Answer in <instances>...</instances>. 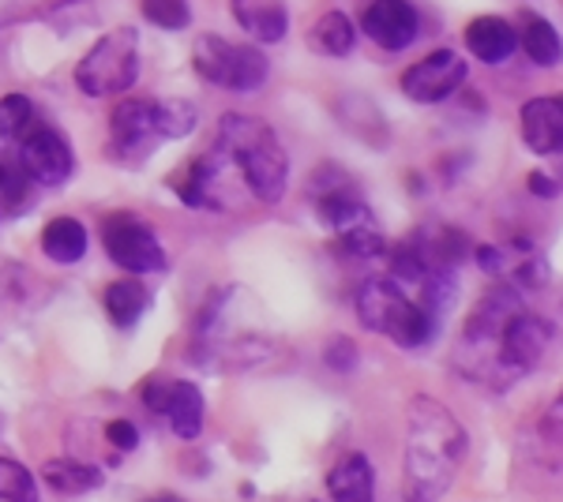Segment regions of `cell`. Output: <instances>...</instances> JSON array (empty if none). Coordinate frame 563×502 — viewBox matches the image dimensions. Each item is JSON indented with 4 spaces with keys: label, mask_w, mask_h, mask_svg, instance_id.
Wrapping results in <instances>:
<instances>
[{
    "label": "cell",
    "mask_w": 563,
    "mask_h": 502,
    "mask_svg": "<svg viewBox=\"0 0 563 502\" xmlns=\"http://www.w3.org/2000/svg\"><path fill=\"white\" fill-rule=\"evenodd\" d=\"M552 323L522 304L511 281H496L462 326L451 364L462 379L488 390H507L530 376L552 345Z\"/></svg>",
    "instance_id": "1"
},
{
    "label": "cell",
    "mask_w": 563,
    "mask_h": 502,
    "mask_svg": "<svg viewBox=\"0 0 563 502\" xmlns=\"http://www.w3.org/2000/svg\"><path fill=\"white\" fill-rule=\"evenodd\" d=\"M470 450L462 420L432 394H417L406 405V461L402 502H440L455 483Z\"/></svg>",
    "instance_id": "2"
},
{
    "label": "cell",
    "mask_w": 563,
    "mask_h": 502,
    "mask_svg": "<svg viewBox=\"0 0 563 502\" xmlns=\"http://www.w3.org/2000/svg\"><path fill=\"white\" fill-rule=\"evenodd\" d=\"M214 150L230 161L241 188L256 203L275 207L289 188V154L278 143L275 127L249 113H225L218 121Z\"/></svg>",
    "instance_id": "3"
},
{
    "label": "cell",
    "mask_w": 563,
    "mask_h": 502,
    "mask_svg": "<svg viewBox=\"0 0 563 502\" xmlns=\"http://www.w3.org/2000/svg\"><path fill=\"white\" fill-rule=\"evenodd\" d=\"M196 105L180 98H132L109 116V154L124 166H143L162 143L196 132Z\"/></svg>",
    "instance_id": "4"
},
{
    "label": "cell",
    "mask_w": 563,
    "mask_h": 502,
    "mask_svg": "<svg viewBox=\"0 0 563 502\" xmlns=\"http://www.w3.org/2000/svg\"><path fill=\"white\" fill-rule=\"evenodd\" d=\"M357 319L368 331L390 337L398 349H424L440 334L443 312L395 278H368L357 293Z\"/></svg>",
    "instance_id": "5"
},
{
    "label": "cell",
    "mask_w": 563,
    "mask_h": 502,
    "mask_svg": "<svg viewBox=\"0 0 563 502\" xmlns=\"http://www.w3.org/2000/svg\"><path fill=\"white\" fill-rule=\"evenodd\" d=\"M140 79V34L135 26H117L90 45L76 64V87L87 98H121Z\"/></svg>",
    "instance_id": "6"
},
{
    "label": "cell",
    "mask_w": 563,
    "mask_h": 502,
    "mask_svg": "<svg viewBox=\"0 0 563 502\" xmlns=\"http://www.w3.org/2000/svg\"><path fill=\"white\" fill-rule=\"evenodd\" d=\"M192 64L207 83L233 90V94H252L271 76V64L260 45L225 42L222 34H199L192 45Z\"/></svg>",
    "instance_id": "7"
},
{
    "label": "cell",
    "mask_w": 563,
    "mask_h": 502,
    "mask_svg": "<svg viewBox=\"0 0 563 502\" xmlns=\"http://www.w3.org/2000/svg\"><path fill=\"white\" fill-rule=\"evenodd\" d=\"M308 199H312L320 222L334 236L376 225V214H372L365 207V199H361L357 180H353L346 169L334 166V161H327V166L312 172V180H308Z\"/></svg>",
    "instance_id": "8"
},
{
    "label": "cell",
    "mask_w": 563,
    "mask_h": 502,
    "mask_svg": "<svg viewBox=\"0 0 563 502\" xmlns=\"http://www.w3.org/2000/svg\"><path fill=\"white\" fill-rule=\"evenodd\" d=\"M102 244H106L109 259L129 274L166 270L162 241L151 233V225H143V217H135V214H109L102 222Z\"/></svg>",
    "instance_id": "9"
},
{
    "label": "cell",
    "mask_w": 563,
    "mask_h": 502,
    "mask_svg": "<svg viewBox=\"0 0 563 502\" xmlns=\"http://www.w3.org/2000/svg\"><path fill=\"white\" fill-rule=\"evenodd\" d=\"M466 76H470V68H466V60H462V53L435 49L402 71V94L417 105H440L459 94Z\"/></svg>",
    "instance_id": "10"
},
{
    "label": "cell",
    "mask_w": 563,
    "mask_h": 502,
    "mask_svg": "<svg viewBox=\"0 0 563 502\" xmlns=\"http://www.w3.org/2000/svg\"><path fill=\"white\" fill-rule=\"evenodd\" d=\"M143 405L151 409L154 416L169 420L177 439H199L203 432V390L188 379H151L143 387Z\"/></svg>",
    "instance_id": "11"
},
{
    "label": "cell",
    "mask_w": 563,
    "mask_h": 502,
    "mask_svg": "<svg viewBox=\"0 0 563 502\" xmlns=\"http://www.w3.org/2000/svg\"><path fill=\"white\" fill-rule=\"evenodd\" d=\"M361 34L368 42H376L387 53H402L410 49L421 34V12L410 0H372L361 12Z\"/></svg>",
    "instance_id": "12"
},
{
    "label": "cell",
    "mask_w": 563,
    "mask_h": 502,
    "mask_svg": "<svg viewBox=\"0 0 563 502\" xmlns=\"http://www.w3.org/2000/svg\"><path fill=\"white\" fill-rule=\"evenodd\" d=\"M20 166L26 169V177L38 180L45 188H60L76 169V154H71V143L57 127H34L26 132L23 147H20Z\"/></svg>",
    "instance_id": "13"
},
{
    "label": "cell",
    "mask_w": 563,
    "mask_h": 502,
    "mask_svg": "<svg viewBox=\"0 0 563 502\" xmlns=\"http://www.w3.org/2000/svg\"><path fill=\"white\" fill-rule=\"evenodd\" d=\"M522 143L538 158L563 154V94H538L519 113Z\"/></svg>",
    "instance_id": "14"
},
{
    "label": "cell",
    "mask_w": 563,
    "mask_h": 502,
    "mask_svg": "<svg viewBox=\"0 0 563 502\" xmlns=\"http://www.w3.org/2000/svg\"><path fill=\"white\" fill-rule=\"evenodd\" d=\"M233 20L252 42L275 45L289 31V4L286 0H230Z\"/></svg>",
    "instance_id": "15"
},
{
    "label": "cell",
    "mask_w": 563,
    "mask_h": 502,
    "mask_svg": "<svg viewBox=\"0 0 563 502\" xmlns=\"http://www.w3.org/2000/svg\"><path fill=\"white\" fill-rule=\"evenodd\" d=\"M466 49L481 64H507L519 53V31L499 15H477L466 26Z\"/></svg>",
    "instance_id": "16"
},
{
    "label": "cell",
    "mask_w": 563,
    "mask_h": 502,
    "mask_svg": "<svg viewBox=\"0 0 563 502\" xmlns=\"http://www.w3.org/2000/svg\"><path fill=\"white\" fill-rule=\"evenodd\" d=\"M331 502H376V472L365 454H342L327 472Z\"/></svg>",
    "instance_id": "17"
},
{
    "label": "cell",
    "mask_w": 563,
    "mask_h": 502,
    "mask_svg": "<svg viewBox=\"0 0 563 502\" xmlns=\"http://www.w3.org/2000/svg\"><path fill=\"white\" fill-rule=\"evenodd\" d=\"M515 31H519V49L538 64V68H556L563 60V38L544 15L526 12L522 26H515Z\"/></svg>",
    "instance_id": "18"
},
{
    "label": "cell",
    "mask_w": 563,
    "mask_h": 502,
    "mask_svg": "<svg viewBox=\"0 0 563 502\" xmlns=\"http://www.w3.org/2000/svg\"><path fill=\"white\" fill-rule=\"evenodd\" d=\"M308 45H312L316 53H323V57H350L353 45H357V26H353L346 12L331 8V12H323L320 20L312 23Z\"/></svg>",
    "instance_id": "19"
},
{
    "label": "cell",
    "mask_w": 563,
    "mask_h": 502,
    "mask_svg": "<svg viewBox=\"0 0 563 502\" xmlns=\"http://www.w3.org/2000/svg\"><path fill=\"white\" fill-rule=\"evenodd\" d=\"M102 304L117 326H135L143 319V312L151 308V289H147V281H135V278L113 281V286L106 289Z\"/></svg>",
    "instance_id": "20"
},
{
    "label": "cell",
    "mask_w": 563,
    "mask_h": 502,
    "mask_svg": "<svg viewBox=\"0 0 563 502\" xmlns=\"http://www.w3.org/2000/svg\"><path fill=\"white\" fill-rule=\"evenodd\" d=\"M42 252L53 263H79L87 255V230L76 217H53L42 230Z\"/></svg>",
    "instance_id": "21"
},
{
    "label": "cell",
    "mask_w": 563,
    "mask_h": 502,
    "mask_svg": "<svg viewBox=\"0 0 563 502\" xmlns=\"http://www.w3.org/2000/svg\"><path fill=\"white\" fill-rule=\"evenodd\" d=\"M42 480L49 483L57 495H84V491H95L102 488V469L95 465H84V461H45L42 469Z\"/></svg>",
    "instance_id": "22"
},
{
    "label": "cell",
    "mask_w": 563,
    "mask_h": 502,
    "mask_svg": "<svg viewBox=\"0 0 563 502\" xmlns=\"http://www.w3.org/2000/svg\"><path fill=\"white\" fill-rule=\"evenodd\" d=\"M533 439H538V461L563 465V390L556 394V401L541 413Z\"/></svg>",
    "instance_id": "23"
},
{
    "label": "cell",
    "mask_w": 563,
    "mask_h": 502,
    "mask_svg": "<svg viewBox=\"0 0 563 502\" xmlns=\"http://www.w3.org/2000/svg\"><path fill=\"white\" fill-rule=\"evenodd\" d=\"M34 121V105L23 94H4L0 98V147L26 140V127Z\"/></svg>",
    "instance_id": "24"
},
{
    "label": "cell",
    "mask_w": 563,
    "mask_h": 502,
    "mask_svg": "<svg viewBox=\"0 0 563 502\" xmlns=\"http://www.w3.org/2000/svg\"><path fill=\"white\" fill-rule=\"evenodd\" d=\"M0 502H38V480L15 458H0Z\"/></svg>",
    "instance_id": "25"
},
{
    "label": "cell",
    "mask_w": 563,
    "mask_h": 502,
    "mask_svg": "<svg viewBox=\"0 0 563 502\" xmlns=\"http://www.w3.org/2000/svg\"><path fill=\"white\" fill-rule=\"evenodd\" d=\"M384 252H387V244L376 225L334 236V255H342V259H376V255H384Z\"/></svg>",
    "instance_id": "26"
},
{
    "label": "cell",
    "mask_w": 563,
    "mask_h": 502,
    "mask_svg": "<svg viewBox=\"0 0 563 502\" xmlns=\"http://www.w3.org/2000/svg\"><path fill=\"white\" fill-rule=\"evenodd\" d=\"M143 15L162 26V31H185L192 23V8L188 0H143Z\"/></svg>",
    "instance_id": "27"
},
{
    "label": "cell",
    "mask_w": 563,
    "mask_h": 502,
    "mask_svg": "<svg viewBox=\"0 0 563 502\" xmlns=\"http://www.w3.org/2000/svg\"><path fill=\"white\" fill-rule=\"evenodd\" d=\"M0 203L8 210H23L31 207V177H26V169L20 166H4L0 161Z\"/></svg>",
    "instance_id": "28"
},
{
    "label": "cell",
    "mask_w": 563,
    "mask_h": 502,
    "mask_svg": "<svg viewBox=\"0 0 563 502\" xmlns=\"http://www.w3.org/2000/svg\"><path fill=\"white\" fill-rule=\"evenodd\" d=\"M357 360H361V353H357V345H353L346 334L327 337V345H323V364H327V368L339 371V376H350V371L357 368Z\"/></svg>",
    "instance_id": "29"
},
{
    "label": "cell",
    "mask_w": 563,
    "mask_h": 502,
    "mask_svg": "<svg viewBox=\"0 0 563 502\" xmlns=\"http://www.w3.org/2000/svg\"><path fill=\"white\" fill-rule=\"evenodd\" d=\"M106 435H109V443H113L121 454H129V450L140 446V432H135L132 420H113V424L106 427Z\"/></svg>",
    "instance_id": "30"
},
{
    "label": "cell",
    "mask_w": 563,
    "mask_h": 502,
    "mask_svg": "<svg viewBox=\"0 0 563 502\" xmlns=\"http://www.w3.org/2000/svg\"><path fill=\"white\" fill-rule=\"evenodd\" d=\"M530 188H533V196H544V199L556 196V185H552V180L544 177V172H533V177H530Z\"/></svg>",
    "instance_id": "31"
},
{
    "label": "cell",
    "mask_w": 563,
    "mask_h": 502,
    "mask_svg": "<svg viewBox=\"0 0 563 502\" xmlns=\"http://www.w3.org/2000/svg\"><path fill=\"white\" fill-rule=\"evenodd\" d=\"M143 502H185V499H177V495H151V499H143Z\"/></svg>",
    "instance_id": "32"
}]
</instances>
